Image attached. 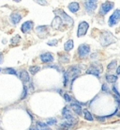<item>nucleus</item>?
Masks as SVG:
<instances>
[{"instance_id":"f257e3e1","label":"nucleus","mask_w":120,"mask_h":130,"mask_svg":"<svg viewBox=\"0 0 120 130\" xmlns=\"http://www.w3.org/2000/svg\"><path fill=\"white\" fill-rule=\"evenodd\" d=\"M115 42H116V38L110 31H103L100 37V42L103 47H106L112 43H114Z\"/></svg>"},{"instance_id":"f03ea898","label":"nucleus","mask_w":120,"mask_h":130,"mask_svg":"<svg viewBox=\"0 0 120 130\" xmlns=\"http://www.w3.org/2000/svg\"><path fill=\"white\" fill-rule=\"evenodd\" d=\"M81 74V67L78 66V65H74V66H70L69 68L68 69V71L65 73V75L68 76V78L69 79V77L72 78L71 80V84L73 83L75 79L77 78L79 75Z\"/></svg>"},{"instance_id":"7ed1b4c3","label":"nucleus","mask_w":120,"mask_h":130,"mask_svg":"<svg viewBox=\"0 0 120 130\" xmlns=\"http://www.w3.org/2000/svg\"><path fill=\"white\" fill-rule=\"evenodd\" d=\"M101 73H102V66L101 64H97V63L91 64L90 67L86 70V74L87 75H95L97 77H100Z\"/></svg>"},{"instance_id":"20e7f679","label":"nucleus","mask_w":120,"mask_h":130,"mask_svg":"<svg viewBox=\"0 0 120 130\" xmlns=\"http://www.w3.org/2000/svg\"><path fill=\"white\" fill-rule=\"evenodd\" d=\"M55 13L56 14V16H59L64 22L68 24V26H72L73 25V20L70 16H68V14L64 11L63 10H60V9H57V10H55Z\"/></svg>"},{"instance_id":"39448f33","label":"nucleus","mask_w":120,"mask_h":130,"mask_svg":"<svg viewBox=\"0 0 120 130\" xmlns=\"http://www.w3.org/2000/svg\"><path fill=\"white\" fill-rule=\"evenodd\" d=\"M62 116L67 122L70 123V124H74L76 123V119L73 117V115L71 114V112H70V110H69V108L68 107H65L62 109Z\"/></svg>"},{"instance_id":"423d86ee","label":"nucleus","mask_w":120,"mask_h":130,"mask_svg":"<svg viewBox=\"0 0 120 130\" xmlns=\"http://www.w3.org/2000/svg\"><path fill=\"white\" fill-rule=\"evenodd\" d=\"M90 53V45H88L86 43L80 44L78 47V56L81 59H84L85 57H87Z\"/></svg>"},{"instance_id":"0eeeda50","label":"nucleus","mask_w":120,"mask_h":130,"mask_svg":"<svg viewBox=\"0 0 120 130\" xmlns=\"http://www.w3.org/2000/svg\"><path fill=\"white\" fill-rule=\"evenodd\" d=\"M114 6V4L113 3V2L106 1V2H104V3H102L101 5L99 13H100L101 15H105V14H107L111 10H113Z\"/></svg>"},{"instance_id":"6e6552de","label":"nucleus","mask_w":120,"mask_h":130,"mask_svg":"<svg viewBox=\"0 0 120 130\" xmlns=\"http://www.w3.org/2000/svg\"><path fill=\"white\" fill-rule=\"evenodd\" d=\"M120 20V10H115L113 12V14L110 16L109 20H108V25L109 26H115Z\"/></svg>"},{"instance_id":"1a4fd4ad","label":"nucleus","mask_w":120,"mask_h":130,"mask_svg":"<svg viewBox=\"0 0 120 130\" xmlns=\"http://www.w3.org/2000/svg\"><path fill=\"white\" fill-rule=\"evenodd\" d=\"M84 9L86 10V11H87L88 13H92L95 10H96V9H97L98 2L97 1H94V0L84 1Z\"/></svg>"},{"instance_id":"9d476101","label":"nucleus","mask_w":120,"mask_h":130,"mask_svg":"<svg viewBox=\"0 0 120 130\" xmlns=\"http://www.w3.org/2000/svg\"><path fill=\"white\" fill-rule=\"evenodd\" d=\"M88 27H89V25H88L86 22H84V21L81 22L78 26L77 36H78V37H83V36H84L85 34H86V32H87Z\"/></svg>"},{"instance_id":"9b49d317","label":"nucleus","mask_w":120,"mask_h":130,"mask_svg":"<svg viewBox=\"0 0 120 130\" xmlns=\"http://www.w3.org/2000/svg\"><path fill=\"white\" fill-rule=\"evenodd\" d=\"M33 27H34V23H33V21H26L25 23L22 25L21 26V30H22V32L26 34V33H29L31 30L33 29Z\"/></svg>"},{"instance_id":"f8f14e48","label":"nucleus","mask_w":120,"mask_h":130,"mask_svg":"<svg viewBox=\"0 0 120 130\" xmlns=\"http://www.w3.org/2000/svg\"><path fill=\"white\" fill-rule=\"evenodd\" d=\"M40 58V60H41L43 63H49V62H52L54 61V56H53L52 53L50 52H45L41 54L39 56Z\"/></svg>"},{"instance_id":"ddd939ff","label":"nucleus","mask_w":120,"mask_h":130,"mask_svg":"<svg viewBox=\"0 0 120 130\" xmlns=\"http://www.w3.org/2000/svg\"><path fill=\"white\" fill-rule=\"evenodd\" d=\"M10 19L11 24H13V25H17V24L22 20V15H21L19 12H13L10 14Z\"/></svg>"},{"instance_id":"4468645a","label":"nucleus","mask_w":120,"mask_h":130,"mask_svg":"<svg viewBox=\"0 0 120 130\" xmlns=\"http://www.w3.org/2000/svg\"><path fill=\"white\" fill-rule=\"evenodd\" d=\"M75 102H76V100H75ZM70 107L72 108L73 112L76 113L77 115H79V116H81L82 114H83L82 107L79 104H77V103H71V104H70Z\"/></svg>"},{"instance_id":"2eb2a0df","label":"nucleus","mask_w":120,"mask_h":130,"mask_svg":"<svg viewBox=\"0 0 120 130\" xmlns=\"http://www.w3.org/2000/svg\"><path fill=\"white\" fill-rule=\"evenodd\" d=\"M62 25H63V20H62L59 16H55V19L53 20V22H52L53 27L55 28V29H59Z\"/></svg>"},{"instance_id":"dca6fc26","label":"nucleus","mask_w":120,"mask_h":130,"mask_svg":"<svg viewBox=\"0 0 120 130\" xmlns=\"http://www.w3.org/2000/svg\"><path fill=\"white\" fill-rule=\"evenodd\" d=\"M20 79L23 82V83H27V82L30 81V77H29V74L26 71V70H22L20 72Z\"/></svg>"},{"instance_id":"f3484780","label":"nucleus","mask_w":120,"mask_h":130,"mask_svg":"<svg viewBox=\"0 0 120 130\" xmlns=\"http://www.w3.org/2000/svg\"><path fill=\"white\" fill-rule=\"evenodd\" d=\"M68 8L71 12L76 13L79 10H80V5H79L78 2H71V3L68 5Z\"/></svg>"},{"instance_id":"a211bd4d","label":"nucleus","mask_w":120,"mask_h":130,"mask_svg":"<svg viewBox=\"0 0 120 130\" xmlns=\"http://www.w3.org/2000/svg\"><path fill=\"white\" fill-rule=\"evenodd\" d=\"M72 126H73V124L66 121V122H63V123H61L59 126H57V129H58V130H69Z\"/></svg>"},{"instance_id":"6ab92c4d","label":"nucleus","mask_w":120,"mask_h":130,"mask_svg":"<svg viewBox=\"0 0 120 130\" xmlns=\"http://www.w3.org/2000/svg\"><path fill=\"white\" fill-rule=\"evenodd\" d=\"M48 26H39L36 28V31L39 35H46L48 33Z\"/></svg>"},{"instance_id":"aec40b11","label":"nucleus","mask_w":120,"mask_h":130,"mask_svg":"<svg viewBox=\"0 0 120 130\" xmlns=\"http://www.w3.org/2000/svg\"><path fill=\"white\" fill-rule=\"evenodd\" d=\"M73 41L72 40H68L67 42H65V44H64V50H65L66 52H69L70 50H72L73 48Z\"/></svg>"},{"instance_id":"412c9836","label":"nucleus","mask_w":120,"mask_h":130,"mask_svg":"<svg viewBox=\"0 0 120 130\" xmlns=\"http://www.w3.org/2000/svg\"><path fill=\"white\" fill-rule=\"evenodd\" d=\"M83 112H84V119H85V120L90 121V122H92V121L94 120V118H93V116H92V114L90 113V111L88 110V109L84 108V109H83Z\"/></svg>"},{"instance_id":"4be33fe9","label":"nucleus","mask_w":120,"mask_h":130,"mask_svg":"<svg viewBox=\"0 0 120 130\" xmlns=\"http://www.w3.org/2000/svg\"><path fill=\"white\" fill-rule=\"evenodd\" d=\"M59 56V61L63 62V63H67V62L69 61V57L68 55H66V54H62V53H59L58 54Z\"/></svg>"},{"instance_id":"5701e85b","label":"nucleus","mask_w":120,"mask_h":130,"mask_svg":"<svg viewBox=\"0 0 120 130\" xmlns=\"http://www.w3.org/2000/svg\"><path fill=\"white\" fill-rule=\"evenodd\" d=\"M20 42H21V37L19 35H15L10 40V44L11 45H17V44H19Z\"/></svg>"},{"instance_id":"b1692460","label":"nucleus","mask_w":120,"mask_h":130,"mask_svg":"<svg viewBox=\"0 0 120 130\" xmlns=\"http://www.w3.org/2000/svg\"><path fill=\"white\" fill-rule=\"evenodd\" d=\"M40 70V67L39 66H37V65H34V66H30L29 67V73H31V75H36L38 72H39Z\"/></svg>"},{"instance_id":"393cba45","label":"nucleus","mask_w":120,"mask_h":130,"mask_svg":"<svg viewBox=\"0 0 120 130\" xmlns=\"http://www.w3.org/2000/svg\"><path fill=\"white\" fill-rule=\"evenodd\" d=\"M106 80L110 83H114L117 80V76L114 75H106Z\"/></svg>"},{"instance_id":"a878e982","label":"nucleus","mask_w":120,"mask_h":130,"mask_svg":"<svg viewBox=\"0 0 120 130\" xmlns=\"http://www.w3.org/2000/svg\"><path fill=\"white\" fill-rule=\"evenodd\" d=\"M116 64H117V61L115 60V59H114V60H113V61H111L110 63H109V65L107 66V70L109 72L114 70V69L116 68Z\"/></svg>"},{"instance_id":"bb28decb","label":"nucleus","mask_w":120,"mask_h":130,"mask_svg":"<svg viewBox=\"0 0 120 130\" xmlns=\"http://www.w3.org/2000/svg\"><path fill=\"white\" fill-rule=\"evenodd\" d=\"M4 73L5 74H9V75H18V74L16 73V71L13 68H6L4 69Z\"/></svg>"},{"instance_id":"cd10ccee","label":"nucleus","mask_w":120,"mask_h":130,"mask_svg":"<svg viewBox=\"0 0 120 130\" xmlns=\"http://www.w3.org/2000/svg\"><path fill=\"white\" fill-rule=\"evenodd\" d=\"M56 123H57V120L55 118H49L46 120V124L48 125H55Z\"/></svg>"},{"instance_id":"c85d7f7f","label":"nucleus","mask_w":120,"mask_h":130,"mask_svg":"<svg viewBox=\"0 0 120 130\" xmlns=\"http://www.w3.org/2000/svg\"><path fill=\"white\" fill-rule=\"evenodd\" d=\"M26 96H27V87L26 86H23V92H22V96H21V99L23 100L26 99Z\"/></svg>"},{"instance_id":"c756f323","label":"nucleus","mask_w":120,"mask_h":130,"mask_svg":"<svg viewBox=\"0 0 120 130\" xmlns=\"http://www.w3.org/2000/svg\"><path fill=\"white\" fill-rule=\"evenodd\" d=\"M63 96H64V99L66 100V102H68V103H70V102H72V100H73L72 97L68 94V93H64Z\"/></svg>"},{"instance_id":"7c9ffc66","label":"nucleus","mask_w":120,"mask_h":130,"mask_svg":"<svg viewBox=\"0 0 120 130\" xmlns=\"http://www.w3.org/2000/svg\"><path fill=\"white\" fill-rule=\"evenodd\" d=\"M37 125H38L39 127H40V129L48 127V124H45V123H42V122H37Z\"/></svg>"},{"instance_id":"2f4dec72","label":"nucleus","mask_w":120,"mask_h":130,"mask_svg":"<svg viewBox=\"0 0 120 130\" xmlns=\"http://www.w3.org/2000/svg\"><path fill=\"white\" fill-rule=\"evenodd\" d=\"M58 43V41L57 40H53V41H50V42H47V44L49 46H56Z\"/></svg>"},{"instance_id":"473e14b6","label":"nucleus","mask_w":120,"mask_h":130,"mask_svg":"<svg viewBox=\"0 0 120 130\" xmlns=\"http://www.w3.org/2000/svg\"><path fill=\"white\" fill-rule=\"evenodd\" d=\"M101 91H105L106 93H110V90H109V88H108V86L106 84H103V85H102Z\"/></svg>"},{"instance_id":"72a5a7b5","label":"nucleus","mask_w":120,"mask_h":130,"mask_svg":"<svg viewBox=\"0 0 120 130\" xmlns=\"http://www.w3.org/2000/svg\"><path fill=\"white\" fill-rule=\"evenodd\" d=\"M113 91H114V93H115V95H116V96H118V97L120 98V93H119V91H117L116 88H115L114 86V87H113Z\"/></svg>"},{"instance_id":"f704fd0d","label":"nucleus","mask_w":120,"mask_h":130,"mask_svg":"<svg viewBox=\"0 0 120 130\" xmlns=\"http://www.w3.org/2000/svg\"><path fill=\"white\" fill-rule=\"evenodd\" d=\"M47 67H49V68H55V69H56L57 71H60V68L57 67V66H55V65H48Z\"/></svg>"},{"instance_id":"c9c22d12","label":"nucleus","mask_w":120,"mask_h":130,"mask_svg":"<svg viewBox=\"0 0 120 130\" xmlns=\"http://www.w3.org/2000/svg\"><path fill=\"white\" fill-rule=\"evenodd\" d=\"M28 130H40V129L39 128V126H38V125H33V126L30 127Z\"/></svg>"},{"instance_id":"e433bc0d","label":"nucleus","mask_w":120,"mask_h":130,"mask_svg":"<svg viewBox=\"0 0 120 130\" xmlns=\"http://www.w3.org/2000/svg\"><path fill=\"white\" fill-rule=\"evenodd\" d=\"M3 62V55H2V53H0V64Z\"/></svg>"},{"instance_id":"4c0bfd02","label":"nucleus","mask_w":120,"mask_h":130,"mask_svg":"<svg viewBox=\"0 0 120 130\" xmlns=\"http://www.w3.org/2000/svg\"><path fill=\"white\" fill-rule=\"evenodd\" d=\"M37 3H39V4H43V5H46V4H47V2H46V1H37Z\"/></svg>"},{"instance_id":"58836bf2","label":"nucleus","mask_w":120,"mask_h":130,"mask_svg":"<svg viewBox=\"0 0 120 130\" xmlns=\"http://www.w3.org/2000/svg\"><path fill=\"white\" fill-rule=\"evenodd\" d=\"M116 74L117 75H120V65L117 67V69H116Z\"/></svg>"},{"instance_id":"ea45409f","label":"nucleus","mask_w":120,"mask_h":130,"mask_svg":"<svg viewBox=\"0 0 120 130\" xmlns=\"http://www.w3.org/2000/svg\"><path fill=\"white\" fill-rule=\"evenodd\" d=\"M40 130H52V129L48 126V127H46V128H42V129H40Z\"/></svg>"},{"instance_id":"a19ab883","label":"nucleus","mask_w":120,"mask_h":130,"mask_svg":"<svg viewBox=\"0 0 120 130\" xmlns=\"http://www.w3.org/2000/svg\"><path fill=\"white\" fill-rule=\"evenodd\" d=\"M0 71H1V69H0Z\"/></svg>"}]
</instances>
